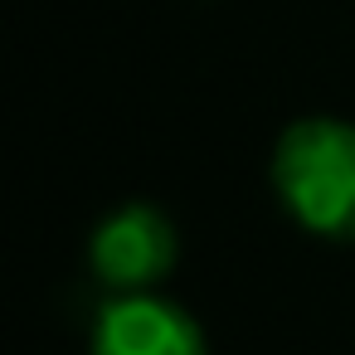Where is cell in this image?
<instances>
[{
    "label": "cell",
    "instance_id": "obj_1",
    "mask_svg": "<svg viewBox=\"0 0 355 355\" xmlns=\"http://www.w3.org/2000/svg\"><path fill=\"white\" fill-rule=\"evenodd\" d=\"M272 185L302 229L350 243L355 239V127L336 117L292 122L272 151Z\"/></svg>",
    "mask_w": 355,
    "mask_h": 355
},
{
    "label": "cell",
    "instance_id": "obj_2",
    "mask_svg": "<svg viewBox=\"0 0 355 355\" xmlns=\"http://www.w3.org/2000/svg\"><path fill=\"white\" fill-rule=\"evenodd\" d=\"M93 272L112 292H151L175 263V229L156 205H122L93 234Z\"/></svg>",
    "mask_w": 355,
    "mask_h": 355
},
{
    "label": "cell",
    "instance_id": "obj_3",
    "mask_svg": "<svg viewBox=\"0 0 355 355\" xmlns=\"http://www.w3.org/2000/svg\"><path fill=\"white\" fill-rule=\"evenodd\" d=\"M93 355H209L200 321L156 297V292H117L93 326Z\"/></svg>",
    "mask_w": 355,
    "mask_h": 355
}]
</instances>
